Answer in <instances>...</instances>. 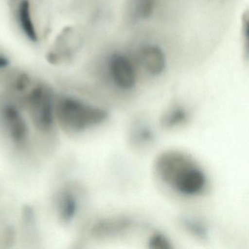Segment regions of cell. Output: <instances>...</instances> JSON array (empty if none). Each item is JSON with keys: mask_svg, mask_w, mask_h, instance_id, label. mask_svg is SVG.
Returning <instances> with one entry per match:
<instances>
[{"mask_svg": "<svg viewBox=\"0 0 249 249\" xmlns=\"http://www.w3.org/2000/svg\"><path fill=\"white\" fill-rule=\"evenodd\" d=\"M8 65V61L6 58L0 56V70H3L6 68Z\"/></svg>", "mask_w": 249, "mask_h": 249, "instance_id": "cell-18", "label": "cell"}, {"mask_svg": "<svg viewBox=\"0 0 249 249\" xmlns=\"http://www.w3.org/2000/svg\"><path fill=\"white\" fill-rule=\"evenodd\" d=\"M110 75L115 84L122 89L129 90L136 84V75L133 65L126 56L115 53L110 59Z\"/></svg>", "mask_w": 249, "mask_h": 249, "instance_id": "cell-4", "label": "cell"}, {"mask_svg": "<svg viewBox=\"0 0 249 249\" xmlns=\"http://www.w3.org/2000/svg\"><path fill=\"white\" fill-rule=\"evenodd\" d=\"M183 227L193 235L201 239L206 238L208 236L206 229L200 223L191 218H183L181 220Z\"/></svg>", "mask_w": 249, "mask_h": 249, "instance_id": "cell-14", "label": "cell"}, {"mask_svg": "<svg viewBox=\"0 0 249 249\" xmlns=\"http://www.w3.org/2000/svg\"><path fill=\"white\" fill-rule=\"evenodd\" d=\"M26 96L27 105L33 122L42 130H49L55 119L54 104L52 93L41 84H30Z\"/></svg>", "mask_w": 249, "mask_h": 249, "instance_id": "cell-2", "label": "cell"}, {"mask_svg": "<svg viewBox=\"0 0 249 249\" xmlns=\"http://www.w3.org/2000/svg\"><path fill=\"white\" fill-rule=\"evenodd\" d=\"M75 35L73 30L69 29L59 36L49 54V59L52 63H61L72 58L76 47L77 39L73 38Z\"/></svg>", "mask_w": 249, "mask_h": 249, "instance_id": "cell-7", "label": "cell"}, {"mask_svg": "<svg viewBox=\"0 0 249 249\" xmlns=\"http://www.w3.org/2000/svg\"><path fill=\"white\" fill-rule=\"evenodd\" d=\"M148 246L153 249H172L171 243L168 239L160 233H156L150 237Z\"/></svg>", "mask_w": 249, "mask_h": 249, "instance_id": "cell-15", "label": "cell"}, {"mask_svg": "<svg viewBox=\"0 0 249 249\" xmlns=\"http://www.w3.org/2000/svg\"><path fill=\"white\" fill-rule=\"evenodd\" d=\"M17 14L20 27L26 37L33 43L37 42L38 40V35L33 21L31 6L29 0H21Z\"/></svg>", "mask_w": 249, "mask_h": 249, "instance_id": "cell-9", "label": "cell"}, {"mask_svg": "<svg viewBox=\"0 0 249 249\" xmlns=\"http://www.w3.org/2000/svg\"><path fill=\"white\" fill-rule=\"evenodd\" d=\"M131 221L127 218H118L105 220L98 223L93 230L97 237H110L125 231L130 227Z\"/></svg>", "mask_w": 249, "mask_h": 249, "instance_id": "cell-10", "label": "cell"}, {"mask_svg": "<svg viewBox=\"0 0 249 249\" xmlns=\"http://www.w3.org/2000/svg\"><path fill=\"white\" fill-rule=\"evenodd\" d=\"M4 121L12 140L20 142L27 137V128L25 122L17 107L6 106L3 110Z\"/></svg>", "mask_w": 249, "mask_h": 249, "instance_id": "cell-8", "label": "cell"}, {"mask_svg": "<svg viewBox=\"0 0 249 249\" xmlns=\"http://www.w3.org/2000/svg\"><path fill=\"white\" fill-rule=\"evenodd\" d=\"M59 213L65 220H70L76 211V201L71 194H64L59 201Z\"/></svg>", "mask_w": 249, "mask_h": 249, "instance_id": "cell-12", "label": "cell"}, {"mask_svg": "<svg viewBox=\"0 0 249 249\" xmlns=\"http://www.w3.org/2000/svg\"><path fill=\"white\" fill-rule=\"evenodd\" d=\"M248 24H249V14L248 13H245L243 17V46H244L245 52L248 55V51H249V40H248Z\"/></svg>", "mask_w": 249, "mask_h": 249, "instance_id": "cell-17", "label": "cell"}, {"mask_svg": "<svg viewBox=\"0 0 249 249\" xmlns=\"http://www.w3.org/2000/svg\"><path fill=\"white\" fill-rule=\"evenodd\" d=\"M135 139L142 143L150 142L153 139L152 132L148 128L141 126L135 130Z\"/></svg>", "mask_w": 249, "mask_h": 249, "instance_id": "cell-16", "label": "cell"}, {"mask_svg": "<svg viewBox=\"0 0 249 249\" xmlns=\"http://www.w3.org/2000/svg\"><path fill=\"white\" fill-rule=\"evenodd\" d=\"M206 183V178L202 170L195 165L180 176L173 187L180 193L187 195H196L203 189Z\"/></svg>", "mask_w": 249, "mask_h": 249, "instance_id": "cell-6", "label": "cell"}, {"mask_svg": "<svg viewBox=\"0 0 249 249\" xmlns=\"http://www.w3.org/2000/svg\"><path fill=\"white\" fill-rule=\"evenodd\" d=\"M155 8V0H138L135 7V14L141 19L151 17Z\"/></svg>", "mask_w": 249, "mask_h": 249, "instance_id": "cell-13", "label": "cell"}, {"mask_svg": "<svg viewBox=\"0 0 249 249\" xmlns=\"http://www.w3.org/2000/svg\"><path fill=\"white\" fill-rule=\"evenodd\" d=\"M188 119V113L181 107H174L163 116L161 124L166 128H173L184 123Z\"/></svg>", "mask_w": 249, "mask_h": 249, "instance_id": "cell-11", "label": "cell"}, {"mask_svg": "<svg viewBox=\"0 0 249 249\" xmlns=\"http://www.w3.org/2000/svg\"><path fill=\"white\" fill-rule=\"evenodd\" d=\"M196 165L190 157L178 151H166L156 161V170L161 180L170 186L188 170Z\"/></svg>", "mask_w": 249, "mask_h": 249, "instance_id": "cell-3", "label": "cell"}, {"mask_svg": "<svg viewBox=\"0 0 249 249\" xmlns=\"http://www.w3.org/2000/svg\"><path fill=\"white\" fill-rule=\"evenodd\" d=\"M140 58L142 67L150 75H160L165 69V55L157 45L144 46L140 52Z\"/></svg>", "mask_w": 249, "mask_h": 249, "instance_id": "cell-5", "label": "cell"}, {"mask_svg": "<svg viewBox=\"0 0 249 249\" xmlns=\"http://www.w3.org/2000/svg\"><path fill=\"white\" fill-rule=\"evenodd\" d=\"M55 117L66 131L78 132L100 124L107 118L103 109L70 97L60 98L54 106Z\"/></svg>", "mask_w": 249, "mask_h": 249, "instance_id": "cell-1", "label": "cell"}]
</instances>
